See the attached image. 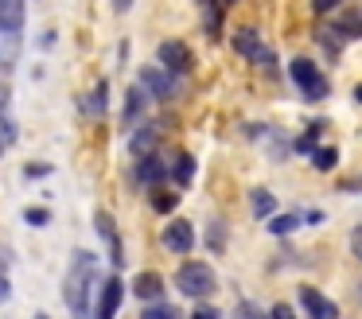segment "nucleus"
<instances>
[{
    "instance_id": "nucleus-1",
    "label": "nucleus",
    "mask_w": 362,
    "mask_h": 319,
    "mask_svg": "<svg viewBox=\"0 0 362 319\" xmlns=\"http://www.w3.org/2000/svg\"><path fill=\"white\" fill-rule=\"evenodd\" d=\"M94 284H98V257L90 249H78L63 277V300L71 308V315L90 319V292H94Z\"/></svg>"
},
{
    "instance_id": "nucleus-2",
    "label": "nucleus",
    "mask_w": 362,
    "mask_h": 319,
    "mask_svg": "<svg viewBox=\"0 0 362 319\" xmlns=\"http://www.w3.org/2000/svg\"><path fill=\"white\" fill-rule=\"evenodd\" d=\"M175 288H180L187 300L203 303L206 296L218 292V277H214V269L206 261H183L180 269H175Z\"/></svg>"
},
{
    "instance_id": "nucleus-3",
    "label": "nucleus",
    "mask_w": 362,
    "mask_h": 319,
    "mask_svg": "<svg viewBox=\"0 0 362 319\" xmlns=\"http://www.w3.org/2000/svg\"><path fill=\"white\" fill-rule=\"evenodd\" d=\"M288 78H292V86L300 90V98H304V101H327L331 82H327V74H323L312 59L296 54V59L288 62Z\"/></svg>"
},
{
    "instance_id": "nucleus-4",
    "label": "nucleus",
    "mask_w": 362,
    "mask_h": 319,
    "mask_svg": "<svg viewBox=\"0 0 362 319\" xmlns=\"http://www.w3.org/2000/svg\"><path fill=\"white\" fill-rule=\"evenodd\" d=\"M156 59H160V66H164L168 74H191V66H195L191 47L180 43V39H164V43L156 47Z\"/></svg>"
},
{
    "instance_id": "nucleus-5",
    "label": "nucleus",
    "mask_w": 362,
    "mask_h": 319,
    "mask_svg": "<svg viewBox=\"0 0 362 319\" xmlns=\"http://www.w3.org/2000/svg\"><path fill=\"white\" fill-rule=\"evenodd\" d=\"M141 86H144V93L148 98H156V101H172L175 98V78L168 74L164 66H141Z\"/></svg>"
},
{
    "instance_id": "nucleus-6",
    "label": "nucleus",
    "mask_w": 362,
    "mask_h": 319,
    "mask_svg": "<svg viewBox=\"0 0 362 319\" xmlns=\"http://www.w3.org/2000/svg\"><path fill=\"white\" fill-rule=\"evenodd\" d=\"M300 308H304L308 319H339V303L327 300V296H323L320 288H312V284L300 288Z\"/></svg>"
},
{
    "instance_id": "nucleus-7",
    "label": "nucleus",
    "mask_w": 362,
    "mask_h": 319,
    "mask_svg": "<svg viewBox=\"0 0 362 319\" xmlns=\"http://www.w3.org/2000/svg\"><path fill=\"white\" fill-rule=\"evenodd\" d=\"M121 300H125V280H121V277L102 280L98 308H94V315H90V319H113V315H117V308H121Z\"/></svg>"
},
{
    "instance_id": "nucleus-8",
    "label": "nucleus",
    "mask_w": 362,
    "mask_h": 319,
    "mask_svg": "<svg viewBox=\"0 0 362 319\" xmlns=\"http://www.w3.org/2000/svg\"><path fill=\"white\" fill-rule=\"evenodd\" d=\"M164 249L168 253H191L195 249V226L187 218H172L164 226Z\"/></svg>"
},
{
    "instance_id": "nucleus-9",
    "label": "nucleus",
    "mask_w": 362,
    "mask_h": 319,
    "mask_svg": "<svg viewBox=\"0 0 362 319\" xmlns=\"http://www.w3.org/2000/svg\"><path fill=\"white\" fill-rule=\"evenodd\" d=\"M94 226H98V233H102V241L110 245V261L121 269V265H125V245H121V238H117V222H113V214L110 210H98Z\"/></svg>"
},
{
    "instance_id": "nucleus-10",
    "label": "nucleus",
    "mask_w": 362,
    "mask_h": 319,
    "mask_svg": "<svg viewBox=\"0 0 362 319\" xmlns=\"http://www.w3.org/2000/svg\"><path fill=\"white\" fill-rule=\"evenodd\" d=\"M133 175H136V183H144V187H160V183L168 179V163L160 160L156 152H152V156H141Z\"/></svg>"
},
{
    "instance_id": "nucleus-11",
    "label": "nucleus",
    "mask_w": 362,
    "mask_h": 319,
    "mask_svg": "<svg viewBox=\"0 0 362 319\" xmlns=\"http://www.w3.org/2000/svg\"><path fill=\"white\" fill-rule=\"evenodd\" d=\"M156 144H160V129L156 124H136L133 129V137H129V152L141 160V156H152L156 152Z\"/></svg>"
},
{
    "instance_id": "nucleus-12",
    "label": "nucleus",
    "mask_w": 362,
    "mask_h": 319,
    "mask_svg": "<svg viewBox=\"0 0 362 319\" xmlns=\"http://www.w3.org/2000/svg\"><path fill=\"white\" fill-rule=\"evenodd\" d=\"M230 43H234V51L242 54V59H253V62L261 59V51H265V39L257 35V28H238Z\"/></svg>"
},
{
    "instance_id": "nucleus-13",
    "label": "nucleus",
    "mask_w": 362,
    "mask_h": 319,
    "mask_svg": "<svg viewBox=\"0 0 362 319\" xmlns=\"http://www.w3.org/2000/svg\"><path fill=\"white\" fill-rule=\"evenodd\" d=\"M148 93H144V86L136 82L133 90L125 93V109H121V124H125V129H136V121H141V113H144V105H148Z\"/></svg>"
},
{
    "instance_id": "nucleus-14",
    "label": "nucleus",
    "mask_w": 362,
    "mask_h": 319,
    "mask_svg": "<svg viewBox=\"0 0 362 319\" xmlns=\"http://www.w3.org/2000/svg\"><path fill=\"white\" fill-rule=\"evenodd\" d=\"M331 31H335L343 43H351V39H362V8H346V12H339L335 23H331Z\"/></svg>"
},
{
    "instance_id": "nucleus-15",
    "label": "nucleus",
    "mask_w": 362,
    "mask_h": 319,
    "mask_svg": "<svg viewBox=\"0 0 362 319\" xmlns=\"http://www.w3.org/2000/svg\"><path fill=\"white\" fill-rule=\"evenodd\" d=\"M133 292L141 296L144 303H156V300H164V277L160 272H136V280H133Z\"/></svg>"
},
{
    "instance_id": "nucleus-16",
    "label": "nucleus",
    "mask_w": 362,
    "mask_h": 319,
    "mask_svg": "<svg viewBox=\"0 0 362 319\" xmlns=\"http://www.w3.org/2000/svg\"><path fill=\"white\" fill-rule=\"evenodd\" d=\"M250 210L257 222H269V218L276 214V195L269 191V187H253L250 191Z\"/></svg>"
},
{
    "instance_id": "nucleus-17",
    "label": "nucleus",
    "mask_w": 362,
    "mask_h": 319,
    "mask_svg": "<svg viewBox=\"0 0 362 319\" xmlns=\"http://www.w3.org/2000/svg\"><path fill=\"white\" fill-rule=\"evenodd\" d=\"M20 59V31H0V74H8Z\"/></svg>"
},
{
    "instance_id": "nucleus-18",
    "label": "nucleus",
    "mask_w": 362,
    "mask_h": 319,
    "mask_svg": "<svg viewBox=\"0 0 362 319\" xmlns=\"http://www.w3.org/2000/svg\"><path fill=\"white\" fill-rule=\"evenodd\" d=\"M24 28V0H0V31Z\"/></svg>"
},
{
    "instance_id": "nucleus-19",
    "label": "nucleus",
    "mask_w": 362,
    "mask_h": 319,
    "mask_svg": "<svg viewBox=\"0 0 362 319\" xmlns=\"http://www.w3.org/2000/svg\"><path fill=\"white\" fill-rule=\"evenodd\" d=\"M172 179H175V187H191V179H195V156L191 152H180L172 160Z\"/></svg>"
},
{
    "instance_id": "nucleus-20",
    "label": "nucleus",
    "mask_w": 362,
    "mask_h": 319,
    "mask_svg": "<svg viewBox=\"0 0 362 319\" xmlns=\"http://www.w3.org/2000/svg\"><path fill=\"white\" fill-rule=\"evenodd\" d=\"M265 230L276 233V238H288V233L300 230V214H273V218L265 222Z\"/></svg>"
},
{
    "instance_id": "nucleus-21",
    "label": "nucleus",
    "mask_w": 362,
    "mask_h": 319,
    "mask_svg": "<svg viewBox=\"0 0 362 319\" xmlns=\"http://www.w3.org/2000/svg\"><path fill=\"white\" fill-rule=\"evenodd\" d=\"M323 129H327L323 121H312V124H308V132H304V137H296V140H292V148H296L300 156H312V152H315V140H320V132H323Z\"/></svg>"
},
{
    "instance_id": "nucleus-22",
    "label": "nucleus",
    "mask_w": 362,
    "mask_h": 319,
    "mask_svg": "<svg viewBox=\"0 0 362 319\" xmlns=\"http://www.w3.org/2000/svg\"><path fill=\"white\" fill-rule=\"evenodd\" d=\"M312 168H315V171H335V168H339V148H335V144L315 148V152H312Z\"/></svg>"
},
{
    "instance_id": "nucleus-23",
    "label": "nucleus",
    "mask_w": 362,
    "mask_h": 319,
    "mask_svg": "<svg viewBox=\"0 0 362 319\" xmlns=\"http://www.w3.org/2000/svg\"><path fill=\"white\" fill-rule=\"evenodd\" d=\"M175 207H180V191H164V187L152 191V210H156V214H172Z\"/></svg>"
},
{
    "instance_id": "nucleus-24",
    "label": "nucleus",
    "mask_w": 362,
    "mask_h": 319,
    "mask_svg": "<svg viewBox=\"0 0 362 319\" xmlns=\"http://www.w3.org/2000/svg\"><path fill=\"white\" fill-rule=\"evenodd\" d=\"M105 93H110V82H105V78H98V86L90 90V101H86V109H90L94 117H102L105 105H110V98H105Z\"/></svg>"
},
{
    "instance_id": "nucleus-25",
    "label": "nucleus",
    "mask_w": 362,
    "mask_h": 319,
    "mask_svg": "<svg viewBox=\"0 0 362 319\" xmlns=\"http://www.w3.org/2000/svg\"><path fill=\"white\" fill-rule=\"evenodd\" d=\"M206 245H211L214 253H222V249H226V222H218V218H214L211 230H206Z\"/></svg>"
},
{
    "instance_id": "nucleus-26",
    "label": "nucleus",
    "mask_w": 362,
    "mask_h": 319,
    "mask_svg": "<svg viewBox=\"0 0 362 319\" xmlns=\"http://www.w3.org/2000/svg\"><path fill=\"white\" fill-rule=\"evenodd\" d=\"M234 319H269V311L257 308L253 300H238L234 303Z\"/></svg>"
},
{
    "instance_id": "nucleus-27",
    "label": "nucleus",
    "mask_w": 362,
    "mask_h": 319,
    "mask_svg": "<svg viewBox=\"0 0 362 319\" xmlns=\"http://www.w3.org/2000/svg\"><path fill=\"white\" fill-rule=\"evenodd\" d=\"M180 311L172 308V303H164V300H156V303H148V308L141 311V319H175Z\"/></svg>"
},
{
    "instance_id": "nucleus-28",
    "label": "nucleus",
    "mask_w": 362,
    "mask_h": 319,
    "mask_svg": "<svg viewBox=\"0 0 362 319\" xmlns=\"http://www.w3.org/2000/svg\"><path fill=\"white\" fill-rule=\"evenodd\" d=\"M24 222H28V226H47V222H51V210H47V207H28V210H24Z\"/></svg>"
},
{
    "instance_id": "nucleus-29",
    "label": "nucleus",
    "mask_w": 362,
    "mask_h": 319,
    "mask_svg": "<svg viewBox=\"0 0 362 319\" xmlns=\"http://www.w3.org/2000/svg\"><path fill=\"white\" fill-rule=\"evenodd\" d=\"M339 4H343V0H312V12L315 16H331V12H339Z\"/></svg>"
},
{
    "instance_id": "nucleus-30",
    "label": "nucleus",
    "mask_w": 362,
    "mask_h": 319,
    "mask_svg": "<svg viewBox=\"0 0 362 319\" xmlns=\"http://www.w3.org/2000/svg\"><path fill=\"white\" fill-rule=\"evenodd\" d=\"M257 62H261V70H265V74H276V54H273V47H265Z\"/></svg>"
},
{
    "instance_id": "nucleus-31",
    "label": "nucleus",
    "mask_w": 362,
    "mask_h": 319,
    "mask_svg": "<svg viewBox=\"0 0 362 319\" xmlns=\"http://www.w3.org/2000/svg\"><path fill=\"white\" fill-rule=\"evenodd\" d=\"M191 319H222V311L211 308V303H199V308L191 311Z\"/></svg>"
},
{
    "instance_id": "nucleus-32",
    "label": "nucleus",
    "mask_w": 362,
    "mask_h": 319,
    "mask_svg": "<svg viewBox=\"0 0 362 319\" xmlns=\"http://www.w3.org/2000/svg\"><path fill=\"white\" fill-rule=\"evenodd\" d=\"M269 319H296V311H292L288 303H273V308H269Z\"/></svg>"
},
{
    "instance_id": "nucleus-33",
    "label": "nucleus",
    "mask_w": 362,
    "mask_h": 319,
    "mask_svg": "<svg viewBox=\"0 0 362 319\" xmlns=\"http://www.w3.org/2000/svg\"><path fill=\"white\" fill-rule=\"evenodd\" d=\"M24 175H28V179H43V175H51V168H47V163H28Z\"/></svg>"
},
{
    "instance_id": "nucleus-34",
    "label": "nucleus",
    "mask_w": 362,
    "mask_h": 319,
    "mask_svg": "<svg viewBox=\"0 0 362 319\" xmlns=\"http://www.w3.org/2000/svg\"><path fill=\"white\" fill-rule=\"evenodd\" d=\"M351 249H354V257L362 261V226H354V233H351Z\"/></svg>"
},
{
    "instance_id": "nucleus-35",
    "label": "nucleus",
    "mask_w": 362,
    "mask_h": 319,
    "mask_svg": "<svg viewBox=\"0 0 362 319\" xmlns=\"http://www.w3.org/2000/svg\"><path fill=\"white\" fill-rule=\"evenodd\" d=\"M8 296H12V284H8V277H4V272H0V303L8 300Z\"/></svg>"
},
{
    "instance_id": "nucleus-36",
    "label": "nucleus",
    "mask_w": 362,
    "mask_h": 319,
    "mask_svg": "<svg viewBox=\"0 0 362 319\" xmlns=\"http://www.w3.org/2000/svg\"><path fill=\"white\" fill-rule=\"evenodd\" d=\"M304 218H308V226H320L323 222V210H308Z\"/></svg>"
},
{
    "instance_id": "nucleus-37",
    "label": "nucleus",
    "mask_w": 362,
    "mask_h": 319,
    "mask_svg": "<svg viewBox=\"0 0 362 319\" xmlns=\"http://www.w3.org/2000/svg\"><path fill=\"white\" fill-rule=\"evenodd\" d=\"M354 101H358V105H362V86H354Z\"/></svg>"
},
{
    "instance_id": "nucleus-38",
    "label": "nucleus",
    "mask_w": 362,
    "mask_h": 319,
    "mask_svg": "<svg viewBox=\"0 0 362 319\" xmlns=\"http://www.w3.org/2000/svg\"><path fill=\"white\" fill-rule=\"evenodd\" d=\"M230 4H238V0H222V8H230Z\"/></svg>"
},
{
    "instance_id": "nucleus-39",
    "label": "nucleus",
    "mask_w": 362,
    "mask_h": 319,
    "mask_svg": "<svg viewBox=\"0 0 362 319\" xmlns=\"http://www.w3.org/2000/svg\"><path fill=\"white\" fill-rule=\"evenodd\" d=\"M32 319H47V315H43V311H40V315H32Z\"/></svg>"
},
{
    "instance_id": "nucleus-40",
    "label": "nucleus",
    "mask_w": 362,
    "mask_h": 319,
    "mask_svg": "<svg viewBox=\"0 0 362 319\" xmlns=\"http://www.w3.org/2000/svg\"><path fill=\"white\" fill-rule=\"evenodd\" d=\"M4 148H8V144H4V140H0V152H4Z\"/></svg>"
}]
</instances>
